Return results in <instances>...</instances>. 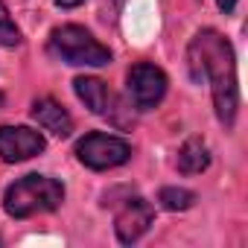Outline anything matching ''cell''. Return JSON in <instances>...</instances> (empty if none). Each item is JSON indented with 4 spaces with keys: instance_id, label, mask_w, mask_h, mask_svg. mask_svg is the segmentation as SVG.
<instances>
[{
    "instance_id": "obj_10",
    "label": "cell",
    "mask_w": 248,
    "mask_h": 248,
    "mask_svg": "<svg viewBox=\"0 0 248 248\" xmlns=\"http://www.w3.org/2000/svg\"><path fill=\"white\" fill-rule=\"evenodd\" d=\"M178 172L181 175H199L210 167V152L199 138H190L181 149H178Z\"/></svg>"
},
{
    "instance_id": "obj_5",
    "label": "cell",
    "mask_w": 248,
    "mask_h": 248,
    "mask_svg": "<svg viewBox=\"0 0 248 248\" xmlns=\"http://www.w3.org/2000/svg\"><path fill=\"white\" fill-rule=\"evenodd\" d=\"M167 93V73L149 62H140L129 70V96L135 102V108L149 111L155 108Z\"/></svg>"
},
{
    "instance_id": "obj_14",
    "label": "cell",
    "mask_w": 248,
    "mask_h": 248,
    "mask_svg": "<svg viewBox=\"0 0 248 248\" xmlns=\"http://www.w3.org/2000/svg\"><path fill=\"white\" fill-rule=\"evenodd\" d=\"M216 6H219L225 15H231V12H233V6H236V0H216Z\"/></svg>"
},
{
    "instance_id": "obj_6",
    "label": "cell",
    "mask_w": 248,
    "mask_h": 248,
    "mask_svg": "<svg viewBox=\"0 0 248 248\" xmlns=\"http://www.w3.org/2000/svg\"><path fill=\"white\" fill-rule=\"evenodd\" d=\"M47 146L44 135L30 126H0V158L6 164H21L41 155Z\"/></svg>"
},
{
    "instance_id": "obj_13",
    "label": "cell",
    "mask_w": 248,
    "mask_h": 248,
    "mask_svg": "<svg viewBox=\"0 0 248 248\" xmlns=\"http://www.w3.org/2000/svg\"><path fill=\"white\" fill-rule=\"evenodd\" d=\"M56 6H62V9H76V6H82L85 0H53Z\"/></svg>"
},
{
    "instance_id": "obj_9",
    "label": "cell",
    "mask_w": 248,
    "mask_h": 248,
    "mask_svg": "<svg viewBox=\"0 0 248 248\" xmlns=\"http://www.w3.org/2000/svg\"><path fill=\"white\" fill-rule=\"evenodd\" d=\"M32 120L38 123V126L56 138H70L73 135V117L50 96H41L32 102Z\"/></svg>"
},
{
    "instance_id": "obj_1",
    "label": "cell",
    "mask_w": 248,
    "mask_h": 248,
    "mask_svg": "<svg viewBox=\"0 0 248 248\" xmlns=\"http://www.w3.org/2000/svg\"><path fill=\"white\" fill-rule=\"evenodd\" d=\"M187 67L196 82L202 79L210 82L216 117L225 129H231L239 108V88H236V59L228 38L216 30L196 32L187 47Z\"/></svg>"
},
{
    "instance_id": "obj_8",
    "label": "cell",
    "mask_w": 248,
    "mask_h": 248,
    "mask_svg": "<svg viewBox=\"0 0 248 248\" xmlns=\"http://www.w3.org/2000/svg\"><path fill=\"white\" fill-rule=\"evenodd\" d=\"M73 91H76V96L93 111V114H99V117H117V96H114V91L102 82V79H96V76H76L73 79Z\"/></svg>"
},
{
    "instance_id": "obj_4",
    "label": "cell",
    "mask_w": 248,
    "mask_h": 248,
    "mask_svg": "<svg viewBox=\"0 0 248 248\" xmlns=\"http://www.w3.org/2000/svg\"><path fill=\"white\" fill-rule=\"evenodd\" d=\"M76 158L88 170H114L132 158V143L123 138H114V135L91 132L76 143Z\"/></svg>"
},
{
    "instance_id": "obj_12",
    "label": "cell",
    "mask_w": 248,
    "mask_h": 248,
    "mask_svg": "<svg viewBox=\"0 0 248 248\" xmlns=\"http://www.w3.org/2000/svg\"><path fill=\"white\" fill-rule=\"evenodd\" d=\"M21 44V30L15 27L6 3H0V47H18Z\"/></svg>"
},
{
    "instance_id": "obj_3",
    "label": "cell",
    "mask_w": 248,
    "mask_h": 248,
    "mask_svg": "<svg viewBox=\"0 0 248 248\" xmlns=\"http://www.w3.org/2000/svg\"><path fill=\"white\" fill-rule=\"evenodd\" d=\"M50 53L64 64H76V67H102L111 62V50L99 44L85 27H76V24H64L53 30Z\"/></svg>"
},
{
    "instance_id": "obj_2",
    "label": "cell",
    "mask_w": 248,
    "mask_h": 248,
    "mask_svg": "<svg viewBox=\"0 0 248 248\" xmlns=\"http://www.w3.org/2000/svg\"><path fill=\"white\" fill-rule=\"evenodd\" d=\"M64 202V184L50 175H24L9 184L3 196V210L12 219H30L38 213H50Z\"/></svg>"
},
{
    "instance_id": "obj_7",
    "label": "cell",
    "mask_w": 248,
    "mask_h": 248,
    "mask_svg": "<svg viewBox=\"0 0 248 248\" xmlns=\"http://www.w3.org/2000/svg\"><path fill=\"white\" fill-rule=\"evenodd\" d=\"M152 219H155V207H152L146 199H140V196L129 199L126 204L120 207L117 219H114L117 239H120L123 245H132V242H138V239H140V236L149 231Z\"/></svg>"
},
{
    "instance_id": "obj_15",
    "label": "cell",
    "mask_w": 248,
    "mask_h": 248,
    "mask_svg": "<svg viewBox=\"0 0 248 248\" xmlns=\"http://www.w3.org/2000/svg\"><path fill=\"white\" fill-rule=\"evenodd\" d=\"M0 105H3V93H0Z\"/></svg>"
},
{
    "instance_id": "obj_11",
    "label": "cell",
    "mask_w": 248,
    "mask_h": 248,
    "mask_svg": "<svg viewBox=\"0 0 248 248\" xmlns=\"http://www.w3.org/2000/svg\"><path fill=\"white\" fill-rule=\"evenodd\" d=\"M158 202H161L167 210H187V207H193L196 193H190V190H184V187H164V190L158 193Z\"/></svg>"
}]
</instances>
